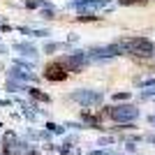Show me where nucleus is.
Listing matches in <instances>:
<instances>
[{"mask_svg": "<svg viewBox=\"0 0 155 155\" xmlns=\"http://www.w3.org/2000/svg\"><path fill=\"white\" fill-rule=\"evenodd\" d=\"M118 49H125L127 53H134V56H150L155 51V46L150 39H143V37H130V39H123Z\"/></svg>", "mask_w": 155, "mask_h": 155, "instance_id": "1", "label": "nucleus"}, {"mask_svg": "<svg viewBox=\"0 0 155 155\" xmlns=\"http://www.w3.org/2000/svg\"><path fill=\"white\" fill-rule=\"evenodd\" d=\"M44 77L49 81H65L67 79V70H65L63 63H49L44 70Z\"/></svg>", "mask_w": 155, "mask_h": 155, "instance_id": "3", "label": "nucleus"}, {"mask_svg": "<svg viewBox=\"0 0 155 155\" xmlns=\"http://www.w3.org/2000/svg\"><path fill=\"white\" fill-rule=\"evenodd\" d=\"M137 114H139V111H137L132 104H123V107H111V109H109V116L114 118V120H118V123H125V120H134Z\"/></svg>", "mask_w": 155, "mask_h": 155, "instance_id": "2", "label": "nucleus"}, {"mask_svg": "<svg viewBox=\"0 0 155 155\" xmlns=\"http://www.w3.org/2000/svg\"><path fill=\"white\" fill-rule=\"evenodd\" d=\"M32 95L37 97V100H46V95H42V93H37V91H32Z\"/></svg>", "mask_w": 155, "mask_h": 155, "instance_id": "4", "label": "nucleus"}]
</instances>
